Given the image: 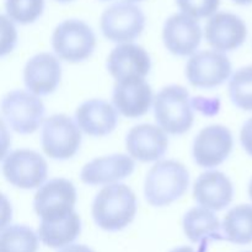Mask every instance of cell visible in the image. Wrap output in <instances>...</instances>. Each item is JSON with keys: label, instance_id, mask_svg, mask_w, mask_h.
<instances>
[{"label": "cell", "instance_id": "1", "mask_svg": "<svg viewBox=\"0 0 252 252\" xmlns=\"http://www.w3.org/2000/svg\"><path fill=\"white\" fill-rule=\"evenodd\" d=\"M135 213L137 198L134 192L126 185H108L94 199L93 218L102 230H122L134 220Z\"/></svg>", "mask_w": 252, "mask_h": 252}, {"label": "cell", "instance_id": "2", "mask_svg": "<svg viewBox=\"0 0 252 252\" xmlns=\"http://www.w3.org/2000/svg\"><path fill=\"white\" fill-rule=\"evenodd\" d=\"M189 174L175 160H164L150 169L145 177V199L154 207H165L181 198L189 189Z\"/></svg>", "mask_w": 252, "mask_h": 252}, {"label": "cell", "instance_id": "3", "mask_svg": "<svg viewBox=\"0 0 252 252\" xmlns=\"http://www.w3.org/2000/svg\"><path fill=\"white\" fill-rule=\"evenodd\" d=\"M155 120L169 134L181 135L193 125V110L189 91L179 85L162 89L154 100Z\"/></svg>", "mask_w": 252, "mask_h": 252}, {"label": "cell", "instance_id": "4", "mask_svg": "<svg viewBox=\"0 0 252 252\" xmlns=\"http://www.w3.org/2000/svg\"><path fill=\"white\" fill-rule=\"evenodd\" d=\"M52 46L57 57L66 62L78 63L90 58L95 51L96 37L89 25L80 20H66L56 27Z\"/></svg>", "mask_w": 252, "mask_h": 252}, {"label": "cell", "instance_id": "5", "mask_svg": "<svg viewBox=\"0 0 252 252\" xmlns=\"http://www.w3.org/2000/svg\"><path fill=\"white\" fill-rule=\"evenodd\" d=\"M76 203V189L66 179H53L34 194L33 208L41 221L54 223L68 218Z\"/></svg>", "mask_w": 252, "mask_h": 252}, {"label": "cell", "instance_id": "6", "mask_svg": "<svg viewBox=\"0 0 252 252\" xmlns=\"http://www.w3.org/2000/svg\"><path fill=\"white\" fill-rule=\"evenodd\" d=\"M1 113L11 129L20 134H31L43 122L44 105L30 91L15 90L2 98Z\"/></svg>", "mask_w": 252, "mask_h": 252}, {"label": "cell", "instance_id": "7", "mask_svg": "<svg viewBox=\"0 0 252 252\" xmlns=\"http://www.w3.org/2000/svg\"><path fill=\"white\" fill-rule=\"evenodd\" d=\"M80 144V128L70 117L59 113L44 121L42 127V147L51 159H70L78 153Z\"/></svg>", "mask_w": 252, "mask_h": 252}, {"label": "cell", "instance_id": "8", "mask_svg": "<svg viewBox=\"0 0 252 252\" xmlns=\"http://www.w3.org/2000/svg\"><path fill=\"white\" fill-rule=\"evenodd\" d=\"M2 174L12 186L22 189H33L43 186L48 167L43 157L37 152L20 149L4 157Z\"/></svg>", "mask_w": 252, "mask_h": 252}, {"label": "cell", "instance_id": "9", "mask_svg": "<svg viewBox=\"0 0 252 252\" xmlns=\"http://www.w3.org/2000/svg\"><path fill=\"white\" fill-rule=\"evenodd\" d=\"M144 26V14L130 1L116 2L106 9L101 16L103 36L116 43H129L140 36Z\"/></svg>", "mask_w": 252, "mask_h": 252}, {"label": "cell", "instance_id": "10", "mask_svg": "<svg viewBox=\"0 0 252 252\" xmlns=\"http://www.w3.org/2000/svg\"><path fill=\"white\" fill-rule=\"evenodd\" d=\"M231 74V63L226 56L217 51L193 54L186 64V78L199 89H213L221 85Z\"/></svg>", "mask_w": 252, "mask_h": 252}, {"label": "cell", "instance_id": "11", "mask_svg": "<svg viewBox=\"0 0 252 252\" xmlns=\"http://www.w3.org/2000/svg\"><path fill=\"white\" fill-rule=\"evenodd\" d=\"M233 150V134L221 125L203 128L193 142V159L198 166L212 169L226 160Z\"/></svg>", "mask_w": 252, "mask_h": 252}, {"label": "cell", "instance_id": "12", "mask_svg": "<svg viewBox=\"0 0 252 252\" xmlns=\"http://www.w3.org/2000/svg\"><path fill=\"white\" fill-rule=\"evenodd\" d=\"M150 68L152 61L148 52L133 43L120 44L107 58V70L116 81L144 79Z\"/></svg>", "mask_w": 252, "mask_h": 252}, {"label": "cell", "instance_id": "13", "mask_svg": "<svg viewBox=\"0 0 252 252\" xmlns=\"http://www.w3.org/2000/svg\"><path fill=\"white\" fill-rule=\"evenodd\" d=\"M206 39L217 52H230L245 42L248 29L243 20L230 12H217L204 30Z\"/></svg>", "mask_w": 252, "mask_h": 252}, {"label": "cell", "instance_id": "14", "mask_svg": "<svg viewBox=\"0 0 252 252\" xmlns=\"http://www.w3.org/2000/svg\"><path fill=\"white\" fill-rule=\"evenodd\" d=\"M162 39L165 47L175 56H191L201 43V26L196 20L187 15L175 14L165 22Z\"/></svg>", "mask_w": 252, "mask_h": 252}, {"label": "cell", "instance_id": "15", "mask_svg": "<svg viewBox=\"0 0 252 252\" xmlns=\"http://www.w3.org/2000/svg\"><path fill=\"white\" fill-rule=\"evenodd\" d=\"M62 66L57 57L51 53H39L27 62L24 81L27 90L36 96L54 93L61 83Z\"/></svg>", "mask_w": 252, "mask_h": 252}, {"label": "cell", "instance_id": "16", "mask_svg": "<svg viewBox=\"0 0 252 252\" xmlns=\"http://www.w3.org/2000/svg\"><path fill=\"white\" fill-rule=\"evenodd\" d=\"M167 145L165 130L147 123L133 127L126 138V148L130 157L143 162L159 160L166 153Z\"/></svg>", "mask_w": 252, "mask_h": 252}, {"label": "cell", "instance_id": "17", "mask_svg": "<svg viewBox=\"0 0 252 252\" xmlns=\"http://www.w3.org/2000/svg\"><path fill=\"white\" fill-rule=\"evenodd\" d=\"M113 106L122 116L138 118L149 111L153 91L144 79L117 81L113 89Z\"/></svg>", "mask_w": 252, "mask_h": 252}, {"label": "cell", "instance_id": "18", "mask_svg": "<svg viewBox=\"0 0 252 252\" xmlns=\"http://www.w3.org/2000/svg\"><path fill=\"white\" fill-rule=\"evenodd\" d=\"M234 187L230 179L220 171H208L196 180L193 198L209 211H221L233 201Z\"/></svg>", "mask_w": 252, "mask_h": 252}, {"label": "cell", "instance_id": "19", "mask_svg": "<svg viewBox=\"0 0 252 252\" xmlns=\"http://www.w3.org/2000/svg\"><path fill=\"white\" fill-rule=\"evenodd\" d=\"M134 161L125 154H113L97 158L81 170V181L86 185H113L126 179L134 171Z\"/></svg>", "mask_w": 252, "mask_h": 252}, {"label": "cell", "instance_id": "20", "mask_svg": "<svg viewBox=\"0 0 252 252\" xmlns=\"http://www.w3.org/2000/svg\"><path fill=\"white\" fill-rule=\"evenodd\" d=\"M79 128L91 137H105L117 126V110L105 100H89L81 103L75 112Z\"/></svg>", "mask_w": 252, "mask_h": 252}, {"label": "cell", "instance_id": "21", "mask_svg": "<svg viewBox=\"0 0 252 252\" xmlns=\"http://www.w3.org/2000/svg\"><path fill=\"white\" fill-rule=\"evenodd\" d=\"M184 231L194 244L206 245L212 240H224L216 214L203 207L192 208L184 217Z\"/></svg>", "mask_w": 252, "mask_h": 252}, {"label": "cell", "instance_id": "22", "mask_svg": "<svg viewBox=\"0 0 252 252\" xmlns=\"http://www.w3.org/2000/svg\"><path fill=\"white\" fill-rule=\"evenodd\" d=\"M81 231V219L76 212L61 221L47 223L41 221L38 226V238L46 246L52 249L70 245Z\"/></svg>", "mask_w": 252, "mask_h": 252}, {"label": "cell", "instance_id": "23", "mask_svg": "<svg viewBox=\"0 0 252 252\" xmlns=\"http://www.w3.org/2000/svg\"><path fill=\"white\" fill-rule=\"evenodd\" d=\"M224 240L236 245L252 243V206L240 204L228 212L221 224Z\"/></svg>", "mask_w": 252, "mask_h": 252}, {"label": "cell", "instance_id": "24", "mask_svg": "<svg viewBox=\"0 0 252 252\" xmlns=\"http://www.w3.org/2000/svg\"><path fill=\"white\" fill-rule=\"evenodd\" d=\"M38 235L25 225H10L1 230L0 252H37Z\"/></svg>", "mask_w": 252, "mask_h": 252}, {"label": "cell", "instance_id": "25", "mask_svg": "<svg viewBox=\"0 0 252 252\" xmlns=\"http://www.w3.org/2000/svg\"><path fill=\"white\" fill-rule=\"evenodd\" d=\"M230 100L238 108L252 111V65L239 69L229 83Z\"/></svg>", "mask_w": 252, "mask_h": 252}, {"label": "cell", "instance_id": "26", "mask_svg": "<svg viewBox=\"0 0 252 252\" xmlns=\"http://www.w3.org/2000/svg\"><path fill=\"white\" fill-rule=\"evenodd\" d=\"M44 0H6L5 9L9 19L21 25L32 24L43 12Z\"/></svg>", "mask_w": 252, "mask_h": 252}, {"label": "cell", "instance_id": "27", "mask_svg": "<svg viewBox=\"0 0 252 252\" xmlns=\"http://www.w3.org/2000/svg\"><path fill=\"white\" fill-rule=\"evenodd\" d=\"M182 14L194 20L213 16L220 0H176Z\"/></svg>", "mask_w": 252, "mask_h": 252}, {"label": "cell", "instance_id": "28", "mask_svg": "<svg viewBox=\"0 0 252 252\" xmlns=\"http://www.w3.org/2000/svg\"><path fill=\"white\" fill-rule=\"evenodd\" d=\"M2 21V46H1V56H5L12 51L16 42V31H15L14 25L11 24L9 19L5 15L1 16Z\"/></svg>", "mask_w": 252, "mask_h": 252}, {"label": "cell", "instance_id": "29", "mask_svg": "<svg viewBox=\"0 0 252 252\" xmlns=\"http://www.w3.org/2000/svg\"><path fill=\"white\" fill-rule=\"evenodd\" d=\"M240 142L245 152L252 157V118L244 123L240 132Z\"/></svg>", "mask_w": 252, "mask_h": 252}, {"label": "cell", "instance_id": "30", "mask_svg": "<svg viewBox=\"0 0 252 252\" xmlns=\"http://www.w3.org/2000/svg\"><path fill=\"white\" fill-rule=\"evenodd\" d=\"M59 252H94L91 249H89L88 246L84 245H69L66 248L62 249Z\"/></svg>", "mask_w": 252, "mask_h": 252}, {"label": "cell", "instance_id": "31", "mask_svg": "<svg viewBox=\"0 0 252 252\" xmlns=\"http://www.w3.org/2000/svg\"><path fill=\"white\" fill-rule=\"evenodd\" d=\"M171 252H196L192 248H189V246H181V248L174 249Z\"/></svg>", "mask_w": 252, "mask_h": 252}, {"label": "cell", "instance_id": "32", "mask_svg": "<svg viewBox=\"0 0 252 252\" xmlns=\"http://www.w3.org/2000/svg\"><path fill=\"white\" fill-rule=\"evenodd\" d=\"M233 1L236 2V4H239V5H249V4H251L252 0H233Z\"/></svg>", "mask_w": 252, "mask_h": 252}, {"label": "cell", "instance_id": "33", "mask_svg": "<svg viewBox=\"0 0 252 252\" xmlns=\"http://www.w3.org/2000/svg\"><path fill=\"white\" fill-rule=\"evenodd\" d=\"M249 196H250L251 201H252V179L250 181V185H249Z\"/></svg>", "mask_w": 252, "mask_h": 252}, {"label": "cell", "instance_id": "34", "mask_svg": "<svg viewBox=\"0 0 252 252\" xmlns=\"http://www.w3.org/2000/svg\"><path fill=\"white\" fill-rule=\"evenodd\" d=\"M57 1H59V2H68V1H71V0H57Z\"/></svg>", "mask_w": 252, "mask_h": 252}, {"label": "cell", "instance_id": "35", "mask_svg": "<svg viewBox=\"0 0 252 252\" xmlns=\"http://www.w3.org/2000/svg\"><path fill=\"white\" fill-rule=\"evenodd\" d=\"M128 1H142V0H128Z\"/></svg>", "mask_w": 252, "mask_h": 252}]
</instances>
